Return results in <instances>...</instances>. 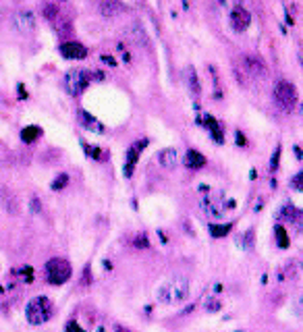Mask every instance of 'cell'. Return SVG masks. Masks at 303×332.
<instances>
[{"mask_svg": "<svg viewBox=\"0 0 303 332\" xmlns=\"http://www.w3.org/2000/svg\"><path fill=\"white\" fill-rule=\"evenodd\" d=\"M189 291H191V285H189V278L185 276H175L170 278L168 283H164L158 289V301L164 305H179L185 303L189 299Z\"/></svg>", "mask_w": 303, "mask_h": 332, "instance_id": "1", "label": "cell"}, {"mask_svg": "<svg viewBox=\"0 0 303 332\" xmlns=\"http://www.w3.org/2000/svg\"><path fill=\"white\" fill-rule=\"evenodd\" d=\"M52 313H54V305H52V301L44 295L33 297L27 303V308H25V318H27V322L33 326H40V324H44V322H48L52 318Z\"/></svg>", "mask_w": 303, "mask_h": 332, "instance_id": "2", "label": "cell"}, {"mask_svg": "<svg viewBox=\"0 0 303 332\" xmlns=\"http://www.w3.org/2000/svg\"><path fill=\"white\" fill-rule=\"evenodd\" d=\"M92 81H93V75L90 71H85V69H71V71H67L63 75L60 85H63V90L69 95H81L90 87Z\"/></svg>", "mask_w": 303, "mask_h": 332, "instance_id": "3", "label": "cell"}, {"mask_svg": "<svg viewBox=\"0 0 303 332\" xmlns=\"http://www.w3.org/2000/svg\"><path fill=\"white\" fill-rule=\"evenodd\" d=\"M44 272H46V281L50 285H65L69 278H71V264H69L67 260L63 258H52L46 261V266H44Z\"/></svg>", "mask_w": 303, "mask_h": 332, "instance_id": "4", "label": "cell"}, {"mask_svg": "<svg viewBox=\"0 0 303 332\" xmlns=\"http://www.w3.org/2000/svg\"><path fill=\"white\" fill-rule=\"evenodd\" d=\"M274 102L279 104L282 110L291 112L293 108L297 106V90H295V85L284 81V79L279 81L274 85Z\"/></svg>", "mask_w": 303, "mask_h": 332, "instance_id": "5", "label": "cell"}, {"mask_svg": "<svg viewBox=\"0 0 303 332\" xmlns=\"http://www.w3.org/2000/svg\"><path fill=\"white\" fill-rule=\"evenodd\" d=\"M11 27L21 33V36H27V33H33L36 31V15L27 8H23V11H17L11 19Z\"/></svg>", "mask_w": 303, "mask_h": 332, "instance_id": "6", "label": "cell"}, {"mask_svg": "<svg viewBox=\"0 0 303 332\" xmlns=\"http://www.w3.org/2000/svg\"><path fill=\"white\" fill-rule=\"evenodd\" d=\"M200 208L206 216L210 218H222L224 212H227V202H224L222 193L218 195H206L200 199Z\"/></svg>", "mask_w": 303, "mask_h": 332, "instance_id": "7", "label": "cell"}, {"mask_svg": "<svg viewBox=\"0 0 303 332\" xmlns=\"http://www.w3.org/2000/svg\"><path fill=\"white\" fill-rule=\"evenodd\" d=\"M252 13L247 11V8L243 6H235V8H231V15H229V25H231V29L235 31V33H245L249 29V25H252Z\"/></svg>", "mask_w": 303, "mask_h": 332, "instance_id": "8", "label": "cell"}, {"mask_svg": "<svg viewBox=\"0 0 303 332\" xmlns=\"http://www.w3.org/2000/svg\"><path fill=\"white\" fill-rule=\"evenodd\" d=\"M145 147H148V139H140V142H135L127 150V154H125V166H123V174H125L127 179L133 177L137 160H140V154H141V150H145Z\"/></svg>", "mask_w": 303, "mask_h": 332, "instance_id": "9", "label": "cell"}, {"mask_svg": "<svg viewBox=\"0 0 303 332\" xmlns=\"http://www.w3.org/2000/svg\"><path fill=\"white\" fill-rule=\"evenodd\" d=\"M58 52H60V56L67 58V60H83V58H88V54H90L88 46H83L81 42H65V44H60Z\"/></svg>", "mask_w": 303, "mask_h": 332, "instance_id": "10", "label": "cell"}, {"mask_svg": "<svg viewBox=\"0 0 303 332\" xmlns=\"http://www.w3.org/2000/svg\"><path fill=\"white\" fill-rule=\"evenodd\" d=\"M125 33H127V38L131 40L133 44H137V46H145V48L150 46L148 31H145V27L140 21H129L127 27H125Z\"/></svg>", "mask_w": 303, "mask_h": 332, "instance_id": "11", "label": "cell"}, {"mask_svg": "<svg viewBox=\"0 0 303 332\" xmlns=\"http://www.w3.org/2000/svg\"><path fill=\"white\" fill-rule=\"evenodd\" d=\"M129 6L118 2V0H98V13L104 17V19H115L117 15L127 13Z\"/></svg>", "mask_w": 303, "mask_h": 332, "instance_id": "12", "label": "cell"}, {"mask_svg": "<svg viewBox=\"0 0 303 332\" xmlns=\"http://www.w3.org/2000/svg\"><path fill=\"white\" fill-rule=\"evenodd\" d=\"M243 67H245V71L254 77H259V79H266L268 77V67L259 56H249V54L243 56Z\"/></svg>", "mask_w": 303, "mask_h": 332, "instance_id": "13", "label": "cell"}, {"mask_svg": "<svg viewBox=\"0 0 303 332\" xmlns=\"http://www.w3.org/2000/svg\"><path fill=\"white\" fill-rule=\"evenodd\" d=\"M77 120H79V125L85 127L88 131H93V133H100V135L106 133V127H104L96 117H92L88 110H79V112H77Z\"/></svg>", "mask_w": 303, "mask_h": 332, "instance_id": "14", "label": "cell"}, {"mask_svg": "<svg viewBox=\"0 0 303 332\" xmlns=\"http://www.w3.org/2000/svg\"><path fill=\"white\" fill-rule=\"evenodd\" d=\"M179 162H181V158H179V152L175 150V147H164V150L158 154V164L166 170L177 168Z\"/></svg>", "mask_w": 303, "mask_h": 332, "instance_id": "15", "label": "cell"}, {"mask_svg": "<svg viewBox=\"0 0 303 332\" xmlns=\"http://www.w3.org/2000/svg\"><path fill=\"white\" fill-rule=\"evenodd\" d=\"M183 162H185L187 168H191V170H200V168H204V166L208 164L206 156H204V154H200L197 150H193V147H191V150H187V152H185Z\"/></svg>", "mask_w": 303, "mask_h": 332, "instance_id": "16", "label": "cell"}, {"mask_svg": "<svg viewBox=\"0 0 303 332\" xmlns=\"http://www.w3.org/2000/svg\"><path fill=\"white\" fill-rule=\"evenodd\" d=\"M202 123L206 125V129L210 131V135H212V139L216 143H224V133H222V127H220V123L216 120L212 115H204V120Z\"/></svg>", "mask_w": 303, "mask_h": 332, "instance_id": "17", "label": "cell"}, {"mask_svg": "<svg viewBox=\"0 0 303 332\" xmlns=\"http://www.w3.org/2000/svg\"><path fill=\"white\" fill-rule=\"evenodd\" d=\"M42 133H44V131H42L38 125H27V127L21 129V142L23 143H33L42 137Z\"/></svg>", "mask_w": 303, "mask_h": 332, "instance_id": "18", "label": "cell"}, {"mask_svg": "<svg viewBox=\"0 0 303 332\" xmlns=\"http://www.w3.org/2000/svg\"><path fill=\"white\" fill-rule=\"evenodd\" d=\"M279 216H280V220H284V222H297L299 216H301V212H299V210L293 206V204H284V206L280 208Z\"/></svg>", "mask_w": 303, "mask_h": 332, "instance_id": "19", "label": "cell"}, {"mask_svg": "<svg viewBox=\"0 0 303 332\" xmlns=\"http://www.w3.org/2000/svg\"><path fill=\"white\" fill-rule=\"evenodd\" d=\"M185 79H187V85H189V90H191V94L197 98V95H200V92H202V87H200V79H197V73H195L193 67H187Z\"/></svg>", "mask_w": 303, "mask_h": 332, "instance_id": "20", "label": "cell"}, {"mask_svg": "<svg viewBox=\"0 0 303 332\" xmlns=\"http://www.w3.org/2000/svg\"><path fill=\"white\" fill-rule=\"evenodd\" d=\"M2 202H4V208H6V212L8 214H13V216H17L19 214V202H17V197L13 195V193H6V191L2 189Z\"/></svg>", "mask_w": 303, "mask_h": 332, "instance_id": "21", "label": "cell"}, {"mask_svg": "<svg viewBox=\"0 0 303 332\" xmlns=\"http://www.w3.org/2000/svg\"><path fill=\"white\" fill-rule=\"evenodd\" d=\"M208 231H210L212 237L222 239V237H227V235L233 231V224H210V226H208Z\"/></svg>", "mask_w": 303, "mask_h": 332, "instance_id": "22", "label": "cell"}, {"mask_svg": "<svg viewBox=\"0 0 303 332\" xmlns=\"http://www.w3.org/2000/svg\"><path fill=\"white\" fill-rule=\"evenodd\" d=\"M274 237H276V243H279V247H282V249L289 247L291 239H289V235H287V231H284L282 226H276V229H274Z\"/></svg>", "mask_w": 303, "mask_h": 332, "instance_id": "23", "label": "cell"}, {"mask_svg": "<svg viewBox=\"0 0 303 332\" xmlns=\"http://www.w3.org/2000/svg\"><path fill=\"white\" fill-rule=\"evenodd\" d=\"M42 17H44L46 21L54 23L58 19V8L54 4H42Z\"/></svg>", "mask_w": 303, "mask_h": 332, "instance_id": "24", "label": "cell"}, {"mask_svg": "<svg viewBox=\"0 0 303 332\" xmlns=\"http://www.w3.org/2000/svg\"><path fill=\"white\" fill-rule=\"evenodd\" d=\"M69 181H71V177H69V174H67V172H60V174H58V177H56L54 181H52V185H50V189H52V191H60V189H65V187L69 185Z\"/></svg>", "mask_w": 303, "mask_h": 332, "instance_id": "25", "label": "cell"}, {"mask_svg": "<svg viewBox=\"0 0 303 332\" xmlns=\"http://www.w3.org/2000/svg\"><path fill=\"white\" fill-rule=\"evenodd\" d=\"M254 243H256V231L254 229H247L241 237V247L243 249H254Z\"/></svg>", "mask_w": 303, "mask_h": 332, "instance_id": "26", "label": "cell"}, {"mask_svg": "<svg viewBox=\"0 0 303 332\" xmlns=\"http://www.w3.org/2000/svg\"><path fill=\"white\" fill-rule=\"evenodd\" d=\"M29 212L33 216H42L44 214V206H42V199L38 195H31L29 197Z\"/></svg>", "mask_w": 303, "mask_h": 332, "instance_id": "27", "label": "cell"}, {"mask_svg": "<svg viewBox=\"0 0 303 332\" xmlns=\"http://www.w3.org/2000/svg\"><path fill=\"white\" fill-rule=\"evenodd\" d=\"M220 308H222V303H220L218 297H208V299L204 301V309H206V311H210V313L220 311Z\"/></svg>", "mask_w": 303, "mask_h": 332, "instance_id": "28", "label": "cell"}, {"mask_svg": "<svg viewBox=\"0 0 303 332\" xmlns=\"http://www.w3.org/2000/svg\"><path fill=\"white\" fill-rule=\"evenodd\" d=\"M81 145L85 147V154H88L90 158H93V160H100V158H102V150H100L98 145H88L85 142H81Z\"/></svg>", "mask_w": 303, "mask_h": 332, "instance_id": "29", "label": "cell"}, {"mask_svg": "<svg viewBox=\"0 0 303 332\" xmlns=\"http://www.w3.org/2000/svg\"><path fill=\"white\" fill-rule=\"evenodd\" d=\"M133 243H135L137 249H150V239H148V235H145V233H140V235H137Z\"/></svg>", "mask_w": 303, "mask_h": 332, "instance_id": "30", "label": "cell"}, {"mask_svg": "<svg viewBox=\"0 0 303 332\" xmlns=\"http://www.w3.org/2000/svg\"><path fill=\"white\" fill-rule=\"evenodd\" d=\"M301 181H303V172L299 170V172L295 174V177L291 179V189H295V191H301V189H303V183H301Z\"/></svg>", "mask_w": 303, "mask_h": 332, "instance_id": "31", "label": "cell"}, {"mask_svg": "<svg viewBox=\"0 0 303 332\" xmlns=\"http://www.w3.org/2000/svg\"><path fill=\"white\" fill-rule=\"evenodd\" d=\"M279 162H280V147H276L274 154H272V160H270V170L279 168Z\"/></svg>", "mask_w": 303, "mask_h": 332, "instance_id": "32", "label": "cell"}, {"mask_svg": "<svg viewBox=\"0 0 303 332\" xmlns=\"http://www.w3.org/2000/svg\"><path fill=\"white\" fill-rule=\"evenodd\" d=\"M81 281H83V285H92L93 281H92V268H90V264L83 268V276H81Z\"/></svg>", "mask_w": 303, "mask_h": 332, "instance_id": "33", "label": "cell"}, {"mask_svg": "<svg viewBox=\"0 0 303 332\" xmlns=\"http://www.w3.org/2000/svg\"><path fill=\"white\" fill-rule=\"evenodd\" d=\"M65 332H85L79 324H77V322L75 320H71V322H69V324L65 326Z\"/></svg>", "mask_w": 303, "mask_h": 332, "instance_id": "34", "label": "cell"}, {"mask_svg": "<svg viewBox=\"0 0 303 332\" xmlns=\"http://www.w3.org/2000/svg\"><path fill=\"white\" fill-rule=\"evenodd\" d=\"M100 60H102L104 65H108L110 69H112V67H117V58H115V56H110V54H102V56H100Z\"/></svg>", "mask_w": 303, "mask_h": 332, "instance_id": "35", "label": "cell"}, {"mask_svg": "<svg viewBox=\"0 0 303 332\" xmlns=\"http://www.w3.org/2000/svg\"><path fill=\"white\" fill-rule=\"evenodd\" d=\"M235 143H237L239 147H245V145H247V139H245V135L241 133V131H235Z\"/></svg>", "mask_w": 303, "mask_h": 332, "instance_id": "36", "label": "cell"}, {"mask_svg": "<svg viewBox=\"0 0 303 332\" xmlns=\"http://www.w3.org/2000/svg\"><path fill=\"white\" fill-rule=\"evenodd\" d=\"M19 95H21V100H27V94H25L23 83H19Z\"/></svg>", "mask_w": 303, "mask_h": 332, "instance_id": "37", "label": "cell"}, {"mask_svg": "<svg viewBox=\"0 0 303 332\" xmlns=\"http://www.w3.org/2000/svg\"><path fill=\"white\" fill-rule=\"evenodd\" d=\"M284 21H287L289 25H293V23H295V19H293V17L289 15V11H284Z\"/></svg>", "mask_w": 303, "mask_h": 332, "instance_id": "38", "label": "cell"}, {"mask_svg": "<svg viewBox=\"0 0 303 332\" xmlns=\"http://www.w3.org/2000/svg\"><path fill=\"white\" fill-rule=\"evenodd\" d=\"M115 332H131L129 328H123V326H115Z\"/></svg>", "mask_w": 303, "mask_h": 332, "instance_id": "39", "label": "cell"}, {"mask_svg": "<svg viewBox=\"0 0 303 332\" xmlns=\"http://www.w3.org/2000/svg\"><path fill=\"white\" fill-rule=\"evenodd\" d=\"M295 156H297V160H301V147L299 145L295 147Z\"/></svg>", "mask_w": 303, "mask_h": 332, "instance_id": "40", "label": "cell"}, {"mask_svg": "<svg viewBox=\"0 0 303 332\" xmlns=\"http://www.w3.org/2000/svg\"><path fill=\"white\" fill-rule=\"evenodd\" d=\"M235 332H243V330H235Z\"/></svg>", "mask_w": 303, "mask_h": 332, "instance_id": "41", "label": "cell"}]
</instances>
